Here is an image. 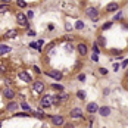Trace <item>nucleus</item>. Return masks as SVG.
Returning <instances> with one entry per match:
<instances>
[{"label":"nucleus","mask_w":128,"mask_h":128,"mask_svg":"<svg viewBox=\"0 0 128 128\" xmlns=\"http://www.w3.org/2000/svg\"><path fill=\"white\" fill-rule=\"evenodd\" d=\"M32 91L37 93V94L43 93V91H44V82H43V81H34V84H32Z\"/></svg>","instance_id":"f03ea898"},{"label":"nucleus","mask_w":128,"mask_h":128,"mask_svg":"<svg viewBox=\"0 0 128 128\" xmlns=\"http://www.w3.org/2000/svg\"><path fill=\"white\" fill-rule=\"evenodd\" d=\"M55 47V43H50V44H47L46 46V52H49V55H52L53 52H52V49Z\"/></svg>","instance_id":"393cba45"},{"label":"nucleus","mask_w":128,"mask_h":128,"mask_svg":"<svg viewBox=\"0 0 128 128\" xmlns=\"http://www.w3.org/2000/svg\"><path fill=\"white\" fill-rule=\"evenodd\" d=\"M77 52L80 53L81 56H85V55H87V52H88L87 44H85V43H80V44L77 46Z\"/></svg>","instance_id":"0eeeda50"},{"label":"nucleus","mask_w":128,"mask_h":128,"mask_svg":"<svg viewBox=\"0 0 128 128\" xmlns=\"http://www.w3.org/2000/svg\"><path fill=\"white\" fill-rule=\"evenodd\" d=\"M61 103H62L61 94H58V96H53V97H52V105H55V106H59Z\"/></svg>","instance_id":"2eb2a0df"},{"label":"nucleus","mask_w":128,"mask_h":128,"mask_svg":"<svg viewBox=\"0 0 128 128\" xmlns=\"http://www.w3.org/2000/svg\"><path fill=\"white\" fill-rule=\"evenodd\" d=\"M121 66H122V68H127V66H128V58H127V59H124V62L121 64Z\"/></svg>","instance_id":"f704fd0d"},{"label":"nucleus","mask_w":128,"mask_h":128,"mask_svg":"<svg viewBox=\"0 0 128 128\" xmlns=\"http://www.w3.org/2000/svg\"><path fill=\"white\" fill-rule=\"evenodd\" d=\"M7 72V66L4 64H0V74H6Z\"/></svg>","instance_id":"b1692460"},{"label":"nucleus","mask_w":128,"mask_h":128,"mask_svg":"<svg viewBox=\"0 0 128 128\" xmlns=\"http://www.w3.org/2000/svg\"><path fill=\"white\" fill-rule=\"evenodd\" d=\"M30 47H32V49H37L38 52H41V47L38 46V43H34V41H32L31 44H30Z\"/></svg>","instance_id":"a878e982"},{"label":"nucleus","mask_w":128,"mask_h":128,"mask_svg":"<svg viewBox=\"0 0 128 128\" xmlns=\"http://www.w3.org/2000/svg\"><path fill=\"white\" fill-rule=\"evenodd\" d=\"M9 9V6L7 4H0V12H6Z\"/></svg>","instance_id":"2f4dec72"},{"label":"nucleus","mask_w":128,"mask_h":128,"mask_svg":"<svg viewBox=\"0 0 128 128\" xmlns=\"http://www.w3.org/2000/svg\"><path fill=\"white\" fill-rule=\"evenodd\" d=\"M3 96H4V99H13V97H15V91H13L10 87H6V88L3 90Z\"/></svg>","instance_id":"9d476101"},{"label":"nucleus","mask_w":128,"mask_h":128,"mask_svg":"<svg viewBox=\"0 0 128 128\" xmlns=\"http://www.w3.org/2000/svg\"><path fill=\"white\" fill-rule=\"evenodd\" d=\"M52 88H55V90H58V91H62V90H64V85H61V84H58V82H56V84H53V85H52Z\"/></svg>","instance_id":"5701e85b"},{"label":"nucleus","mask_w":128,"mask_h":128,"mask_svg":"<svg viewBox=\"0 0 128 128\" xmlns=\"http://www.w3.org/2000/svg\"><path fill=\"white\" fill-rule=\"evenodd\" d=\"M99 53H100V49L97 46V43H94V44H93V55H97V56H99Z\"/></svg>","instance_id":"4be33fe9"},{"label":"nucleus","mask_w":128,"mask_h":128,"mask_svg":"<svg viewBox=\"0 0 128 128\" xmlns=\"http://www.w3.org/2000/svg\"><path fill=\"white\" fill-rule=\"evenodd\" d=\"M112 25H113V21H108V22H105V24L102 25V30H103V31H105V30H109Z\"/></svg>","instance_id":"6ab92c4d"},{"label":"nucleus","mask_w":128,"mask_h":128,"mask_svg":"<svg viewBox=\"0 0 128 128\" xmlns=\"http://www.w3.org/2000/svg\"><path fill=\"white\" fill-rule=\"evenodd\" d=\"M50 121H52L53 125H58V127H59V125H64V122H65L64 116H61V115H55V116H52Z\"/></svg>","instance_id":"39448f33"},{"label":"nucleus","mask_w":128,"mask_h":128,"mask_svg":"<svg viewBox=\"0 0 128 128\" xmlns=\"http://www.w3.org/2000/svg\"><path fill=\"white\" fill-rule=\"evenodd\" d=\"M69 116L74 118V119H78V118H82L84 115H82V111H81L80 108H74V109L69 112Z\"/></svg>","instance_id":"423d86ee"},{"label":"nucleus","mask_w":128,"mask_h":128,"mask_svg":"<svg viewBox=\"0 0 128 128\" xmlns=\"http://www.w3.org/2000/svg\"><path fill=\"white\" fill-rule=\"evenodd\" d=\"M16 4H18L19 7H25V6H27V1H21V0H18Z\"/></svg>","instance_id":"c756f323"},{"label":"nucleus","mask_w":128,"mask_h":128,"mask_svg":"<svg viewBox=\"0 0 128 128\" xmlns=\"http://www.w3.org/2000/svg\"><path fill=\"white\" fill-rule=\"evenodd\" d=\"M91 61L97 62V61H99V56H97V55H93V56H91Z\"/></svg>","instance_id":"e433bc0d"},{"label":"nucleus","mask_w":128,"mask_h":128,"mask_svg":"<svg viewBox=\"0 0 128 128\" xmlns=\"http://www.w3.org/2000/svg\"><path fill=\"white\" fill-rule=\"evenodd\" d=\"M77 97H78L80 100H84V99H85V91H82V90H78V91H77Z\"/></svg>","instance_id":"aec40b11"},{"label":"nucleus","mask_w":128,"mask_h":128,"mask_svg":"<svg viewBox=\"0 0 128 128\" xmlns=\"http://www.w3.org/2000/svg\"><path fill=\"white\" fill-rule=\"evenodd\" d=\"M122 19V12H118L116 15L113 16V21H121Z\"/></svg>","instance_id":"bb28decb"},{"label":"nucleus","mask_w":128,"mask_h":128,"mask_svg":"<svg viewBox=\"0 0 128 128\" xmlns=\"http://www.w3.org/2000/svg\"><path fill=\"white\" fill-rule=\"evenodd\" d=\"M87 112L88 113H96V112H99V105L97 103H88L87 105Z\"/></svg>","instance_id":"9b49d317"},{"label":"nucleus","mask_w":128,"mask_h":128,"mask_svg":"<svg viewBox=\"0 0 128 128\" xmlns=\"http://www.w3.org/2000/svg\"><path fill=\"white\" fill-rule=\"evenodd\" d=\"M16 21H18V24L19 25H22V27H25V28H28V18L27 15H24V13H16Z\"/></svg>","instance_id":"7ed1b4c3"},{"label":"nucleus","mask_w":128,"mask_h":128,"mask_svg":"<svg viewBox=\"0 0 128 128\" xmlns=\"http://www.w3.org/2000/svg\"><path fill=\"white\" fill-rule=\"evenodd\" d=\"M21 106H22V109H24V111H31V108H30L25 102H22V105H21Z\"/></svg>","instance_id":"7c9ffc66"},{"label":"nucleus","mask_w":128,"mask_h":128,"mask_svg":"<svg viewBox=\"0 0 128 128\" xmlns=\"http://www.w3.org/2000/svg\"><path fill=\"white\" fill-rule=\"evenodd\" d=\"M99 72H100L102 75H108V69H106V68H100V69H99Z\"/></svg>","instance_id":"72a5a7b5"},{"label":"nucleus","mask_w":128,"mask_h":128,"mask_svg":"<svg viewBox=\"0 0 128 128\" xmlns=\"http://www.w3.org/2000/svg\"><path fill=\"white\" fill-rule=\"evenodd\" d=\"M119 66H121L119 64H113V69H115V71H118V69H119Z\"/></svg>","instance_id":"ea45409f"},{"label":"nucleus","mask_w":128,"mask_h":128,"mask_svg":"<svg viewBox=\"0 0 128 128\" xmlns=\"http://www.w3.org/2000/svg\"><path fill=\"white\" fill-rule=\"evenodd\" d=\"M97 46H100V47H106V38L103 37V35H99L97 37Z\"/></svg>","instance_id":"4468645a"},{"label":"nucleus","mask_w":128,"mask_h":128,"mask_svg":"<svg viewBox=\"0 0 128 128\" xmlns=\"http://www.w3.org/2000/svg\"><path fill=\"white\" fill-rule=\"evenodd\" d=\"M19 78L22 81H25V82H31L32 78H31V75L28 74V72H25V71H22V72H19Z\"/></svg>","instance_id":"ddd939ff"},{"label":"nucleus","mask_w":128,"mask_h":128,"mask_svg":"<svg viewBox=\"0 0 128 128\" xmlns=\"http://www.w3.org/2000/svg\"><path fill=\"white\" fill-rule=\"evenodd\" d=\"M27 18H34V12L30 10V12H28V15H27Z\"/></svg>","instance_id":"58836bf2"},{"label":"nucleus","mask_w":128,"mask_h":128,"mask_svg":"<svg viewBox=\"0 0 128 128\" xmlns=\"http://www.w3.org/2000/svg\"><path fill=\"white\" fill-rule=\"evenodd\" d=\"M37 43H38V46H40V47H41V46H43V43H44V40H38V41H37Z\"/></svg>","instance_id":"79ce46f5"},{"label":"nucleus","mask_w":128,"mask_h":128,"mask_svg":"<svg viewBox=\"0 0 128 128\" xmlns=\"http://www.w3.org/2000/svg\"><path fill=\"white\" fill-rule=\"evenodd\" d=\"M65 30H66V31H72V30H74V27H72L69 22H66V24H65Z\"/></svg>","instance_id":"cd10ccee"},{"label":"nucleus","mask_w":128,"mask_h":128,"mask_svg":"<svg viewBox=\"0 0 128 128\" xmlns=\"http://www.w3.org/2000/svg\"><path fill=\"white\" fill-rule=\"evenodd\" d=\"M78 80L80 81H85V75H84V74H80V75H78Z\"/></svg>","instance_id":"c9c22d12"},{"label":"nucleus","mask_w":128,"mask_h":128,"mask_svg":"<svg viewBox=\"0 0 128 128\" xmlns=\"http://www.w3.org/2000/svg\"><path fill=\"white\" fill-rule=\"evenodd\" d=\"M49 77L55 78L56 81H61L62 78H64V74H62L61 71H50V72H49Z\"/></svg>","instance_id":"6e6552de"},{"label":"nucleus","mask_w":128,"mask_h":128,"mask_svg":"<svg viewBox=\"0 0 128 128\" xmlns=\"http://www.w3.org/2000/svg\"><path fill=\"white\" fill-rule=\"evenodd\" d=\"M4 37L6 38H15V37H18V31L16 30H9V31L4 34Z\"/></svg>","instance_id":"dca6fc26"},{"label":"nucleus","mask_w":128,"mask_h":128,"mask_svg":"<svg viewBox=\"0 0 128 128\" xmlns=\"http://www.w3.org/2000/svg\"><path fill=\"white\" fill-rule=\"evenodd\" d=\"M127 77H128V72H127Z\"/></svg>","instance_id":"a18cd8bd"},{"label":"nucleus","mask_w":128,"mask_h":128,"mask_svg":"<svg viewBox=\"0 0 128 128\" xmlns=\"http://www.w3.org/2000/svg\"><path fill=\"white\" fill-rule=\"evenodd\" d=\"M7 52H12V49L9 46H6V44H0V55H4Z\"/></svg>","instance_id":"f3484780"},{"label":"nucleus","mask_w":128,"mask_h":128,"mask_svg":"<svg viewBox=\"0 0 128 128\" xmlns=\"http://www.w3.org/2000/svg\"><path fill=\"white\" fill-rule=\"evenodd\" d=\"M0 128H1V122H0Z\"/></svg>","instance_id":"37998d69"},{"label":"nucleus","mask_w":128,"mask_h":128,"mask_svg":"<svg viewBox=\"0 0 128 128\" xmlns=\"http://www.w3.org/2000/svg\"><path fill=\"white\" fill-rule=\"evenodd\" d=\"M75 28H77V30H82V28H84V22L78 19V21L75 22Z\"/></svg>","instance_id":"412c9836"},{"label":"nucleus","mask_w":128,"mask_h":128,"mask_svg":"<svg viewBox=\"0 0 128 128\" xmlns=\"http://www.w3.org/2000/svg\"><path fill=\"white\" fill-rule=\"evenodd\" d=\"M0 94H1V90H0Z\"/></svg>","instance_id":"c03bdc74"},{"label":"nucleus","mask_w":128,"mask_h":128,"mask_svg":"<svg viewBox=\"0 0 128 128\" xmlns=\"http://www.w3.org/2000/svg\"><path fill=\"white\" fill-rule=\"evenodd\" d=\"M49 31H53V30H55V25H53V24H49V28H47Z\"/></svg>","instance_id":"4c0bfd02"},{"label":"nucleus","mask_w":128,"mask_h":128,"mask_svg":"<svg viewBox=\"0 0 128 128\" xmlns=\"http://www.w3.org/2000/svg\"><path fill=\"white\" fill-rule=\"evenodd\" d=\"M111 108L109 106H102V108H99V113H100V116H109L111 115Z\"/></svg>","instance_id":"f8f14e48"},{"label":"nucleus","mask_w":128,"mask_h":128,"mask_svg":"<svg viewBox=\"0 0 128 128\" xmlns=\"http://www.w3.org/2000/svg\"><path fill=\"white\" fill-rule=\"evenodd\" d=\"M34 116H37V118H44V112H41V111L34 112Z\"/></svg>","instance_id":"c85d7f7f"},{"label":"nucleus","mask_w":128,"mask_h":128,"mask_svg":"<svg viewBox=\"0 0 128 128\" xmlns=\"http://www.w3.org/2000/svg\"><path fill=\"white\" fill-rule=\"evenodd\" d=\"M118 9H119V3H116V1H111L106 6V12H116Z\"/></svg>","instance_id":"1a4fd4ad"},{"label":"nucleus","mask_w":128,"mask_h":128,"mask_svg":"<svg viewBox=\"0 0 128 128\" xmlns=\"http://www.w3.org/2000/svg\"><path fill=\"white\" fill-rule=\"evenodd\" d=\"M18 108H19V105H18V103H15V102H10V103L7 105V111H10V112L16 111Z\"/></svg>","instance_id":"a211bd4d"},{"label":"nucleus","mask_w":128,"mask_h":128,"mask_svg":"<svg viewBox=\"0 0 128 128\" xmlns=\"http://www.w3.org/2000/svg\"><path fill=\"white\" fill-rule=\"evenodd\" d=\"M85 15L88 16L91 21H97L100 13H99V9L97 7H87L85 9Z\"/></svg>","instance_id":"f257e3e1"},{"label":"nucleus","mask_w":128,"mask_h":128,"mask_svg":"<svg viewBox=\"0 0 128 128\" xmlns=\"http://www.w3.org/2000/svg\"><path fill=\"white\" fill-rule=\"evenodd\" d=\"M61 99H62V102H65V100H68V99H69V94L62 93V94H61Z\"/></svg>","instance_id":"473e14b6"},{"label":"nucleus","mask_w":128,"mask_h":128,"mask_svg":"<svg viewBox=\"0 0 128 128\" xmlns=\"http://www.w3.org/2000/svg\"><path fill=\"white\" fill-rule=\"evenodd\" d=\"M28 35H31V37H32V35H35V31H32V30H30V31H28Z\"/></svg>","instance_id":"a19ab883"},{"label":"nucleus","mask_w":128,"mask_h":128,"mask_svg":"<svg viewBox=\"0 0 128 128\" xmlns=\"http://www.w3.org/2000/svg\"><path fill=\"white\" fill-rule=\"evenodd\" d=\"M40 106H41V108H50V106H52V96H43L41 97Z\"/></svg>","instance_id":"20e7f679"}]
</instances>
